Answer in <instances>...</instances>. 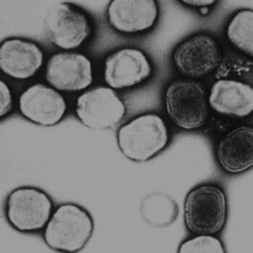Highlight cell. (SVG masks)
Segmentation results:
<instances>
[{
	"mask_svg": "<svg viewBox=\"0 0 253 253\" xmlns=\"http://www.w3.org/2000/svg\"><path fill=\"white\" fill-rule=\"evenodd\" d=\"M94 222L88 211L78 204L60 205L52 213L44 230L46 245L56 251L76 253L93 235Z\"/></svg>",
	"mask_w": 253,
	"mask_h": 253,
	"instance_id": "cell-1",
	"label": "cell"
},
{
	"mask_svg": "<svg viewBox=\"0 0 253 253\" xmlns=\"http://www.w3.org/2000/svg\"><path fill=\"white\" fill-rule=\"evenodd\" d=\"M227 213L226 193L215 184L197 186L186 196L184 221L186 227L193 233H219L226 224Z\"/></svg>",
	"mask_w": 253,
	"mask_h": 253,
	"instance_id": "cell-2",
	"label": "cell"
},
{
	"mask_svg": "<svg viewBox=\"0 0 253 253\" xmlns=\"http://www.w3.org/2000/svg\"><path fill=\"white\" fill-rule=\"evenodd\" d=\"M169 140L165 120L156 114L135 117L120 128L117 143L129 160L144 162L155 157L167 146Z\"/></svg>",
	"mask_w": 253,
	"mask_h": 253,
	"instance_id": "cell-3",
	"label": "cell"
},
{
	"mask_svg": "<svg viewBox=\"0 0 253 253\" xmlns=\"http://www.w3.org/2000/svg\"><path fill=\"white\" fill-rule=\"evenodd\" d=\"M167 115L181 129L193 130L205 126L209 115L206 88L191 79H179L168 85L165 93Z\"/></svg>",
	"mask_w": 253,
	"mask_h": 253,
	"instance_id": "cell-4",
	"label": "cell"
},
{
	"mask_svg": "<svg viewBox=\"0 0 253 253\" xmlns=\"http://www.w3.org/2000/svg\"><path fill=\"white\" fill-rule=\"evenodd\" d=\"M52 211V200L38 187H18L11 192L6 203L7 221L12 227L22 232L43 229Z\"/></svg>",
	"mask_w": 253,
	"mask_h": 253,
	"instance_id": "cell-5",
	"label": "cell"
},
{
	"mask_svg": "<svg viewBox=\"0 0 253 253\" xmlns=\"http://www.w3.org/2000/svg\"><path fill=\"white\" fill-rule=\"evenodd\" d=\"M44 27L50 42L67 50L81 46L90 37L92 30L86 15L67 2L51 7L45 17Z\"/></svg>",
	"mask_w": 253,
	"mask_h": 253,
	"instance_id": "cell-6",
	"label": "cell"
},
{
	"mask_svg": "<svg viewBox=\"0 0 253 253\" xmlns=\"http://www.w3.org/2000/svg\"><path fill=\"white\" fill-rule=\"evenodd\" d=\"M222 54L219 43L213 37L196 34L178 45L173 62L178 71L187 77H204L219 66Z\"/></svg>",
	"mask_w": 253,
	"mask_h": 253,
	"instance_id": "cell-7",
	"label": "cell"
},
{
	"mask_svg": "<svg viewBox=\"0 0 253 253\" xmlns=\"http://www.w3.org/2000/svg\"><path fill=\"white\" fill-rule=\"evenodd\" d=\"M76 112L81 123L88 127L107 129L124 118L126 107L113 89L100 86L78 98Z\"/></svg>",
	"mask_w": 253,
	"mask_h": 253,
	"instance_id": "cell-8",
	"label": "cell"
},
{
	"mask_svg": "<svg viewBox=\"0 0 253 253\" xmlns=\"http://www.w3.org/2000/svg\"><path fill=\"white\" fill-rule=\"evenodd\" d=\"M48 83L62 91H80L93 83L91 62L84 54L63 52L54 54L46 69Z\"/></svg>",
	"mask_w": 253,
	"mask_h": 253,
	"instance_id": "cell-9",
	"label": "cell"
},
{
	"mask_svg": "<svg viewBox=\"0 0 253 253\" xmlns=\"http://www.w3.org/2000/svg\"><path fill=\"white\" fill-rule=\"evenodd\" d=\"M151 72L150 61L143 51L126 48L108 56L104 80L112 89L130 88L146 81Z\"/></svg>",
	"mask_w": 253,
	"mask_h": 253,
	"instance_id": "cell-10",
	"label": "cell"
},
{
	"mask_svg": "<svg viewBox=\"0 0 253 253\" xmlns=\"http://www.w3.org/2000/svg\"><path fill=\"white\" fill-rule=\"evenodd\" d=\"M19 109L26 119L42 126H53L65 116V98L51 87L37 84L26 89L19 98Z\"/></svg>",
	"mask_w": 253,
	"mask_h": 253,
	"instance_id": "cell-11",
	"label": "cell"
},
{
	"mask_svg": "<svg viewBox=\"0 0 253 253\" xmlns=\"http://www.w3.org/2000/svg\"><path fill=\"white\" fill-rule=\"evenodd\" d=\"M107 12L114 29L124 34L151 29L159 16V8L154 0H113Z\"/></svg>",
	"mask_w": 253,
	"mask_h": 253,
	"instance_id": "cell-12",
	"label": "cell"
},
{
	"mask_svg": "<svg viewBox=\"0 0 253 253\" xmlns=\"http://www.w3.org/2000/svg\"><path fill=\"white\" fill-rule=\"evenodd\" d=\"M43 62V51L34 42L13 38L1 43L0 68L10 77L18 80L33 77Z\"/></svg>",
	"mask_w": 253,
	"mask_h": 253,
	"instance_id": "cell-13",
	"label": "cell"
},
{
	"mask_svg": "<svg viewBox=\"0 0 253 253\" xmlns=\"http://www.w3.org/2000/svg\"><path fill=\"white\" fill-rule=\"evenodd\" d=\"M218 164L229 174H241L253 167V129L239 126L225 134L216 147Z\"/></svg>",
	"mask_w": 253,
	"mask_h": 253,
	"instance_id": "cell-14",
	"label": "cell"
},
{
	"mask_svg": "<svg viewBox=\"0 0 253 253\" xmlns=\"http://www.w3.org/2000/svg\"><path fill=\"white\" fill-rule=\"evenodd\" d=\"M208 101L221 115L248 117L253 111V88L249 84L236 80H218L212 85Z\"/></svg>",
	"mask_w": 253,
	"mask_h": 253,
	"instance_id": "cell-15",
	"label": "cell"
},
{
	"mask_svg": "<svg viewBox=\"0 0 253 253\" xmlns=\"http://www.w3.org/2000/svg\"><path fill=\"white\" fill-rule=\"evenodd\" d=\"M226 37L235 47L245 54L253 55V12L242 10L234 15L228 24Z\"/></svg>",
	"mask_w": 253,
	"mask_h": 253,
	"instance_id": "cell-16",
	"label": "cell"
},
{
	"mask_svg": "<svg viewBox=\"0 0 253 253\" xmlns=\"http://www.w3.org/2000/svg\"><path fill=\"white\" fill-rule=\"evenodd\" d=\"M142 209L146 220L155 226H168L175 221L178 214L177 205L167 195L148 197Z\"/></svg>",
	"mask_w": 253,
	"mask_h": 253,
	"instance_id": "cell-17",
	"label": "cell"
},
{
	"mask_svg": "<svg viewBox=\"0 0 253 253\" xmlns=\"http://www.w3.org/2000/svg\"><path fill=\"white\" fill-rule=\"evenodd\" d=\"M178 252L180 253H224L222 242L211 234H198L194 238L181 244Z\"/></svg>",
	"mask_w": 253,
	"mask_h": 253,
	"instance_id": "cell-18",
	"label": "cell"
},
{
	"mask_svg": "<svg viewBox=\"0 0 253 253\" xmlns=\"http://www.w3.org/2000/svg\"><path fill=\"white\" fill-rule=\"evenodd\" d=\"M12 97L7 84L1 81V117L7 115L12 110Z\"/></svg>",
	"mask_w": 253,
	"mask_h": 253,
	"instance_id": "cell-19",
	"label": "cell"
},
{
	"mask_svg": "<svg viewBox=\"0 0 253 253\" xmlns=\"http://www.w3.org/2000/svg\"><path fill=\"white\" fill-rule=\"evenodd\" d=\"M182 3L187 4V5L192 6V7H209L215 2L213 0H185L182 1Z\"/></svg>",
	"mask_w": 253,
	"mask_h": 253,
	"instance_id": "cell-20",
	"label": "cell"
},
{
	"mask_svg": "<svg viewBox=\"0 0 253 253\" xmlns=\"http://www.w3.org/2000/svg\"><path fill=\"white\" fill-rule=\"evenodd\" d=\"M200 12H201V15H206L209 12V7H201V10H200Z\"/></svg>",
	"mask_w": 253,
	"mask_h": 253,
	"instance_id": "cell-21",
	"label": "cell"
}]
</instances>
